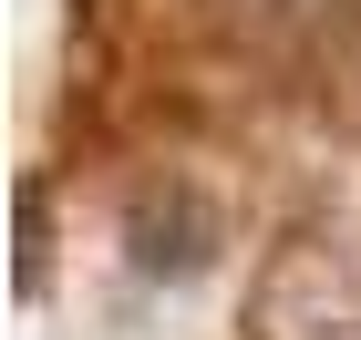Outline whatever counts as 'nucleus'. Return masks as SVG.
<instances>
[{
	"mask_svg": "<svg viewBox=\"0 0 361 340\" xmlns=\"http://www.w3.org/2000/svg\"><path fill=\"white\" fill-rule=\"evenodd\" d=\"M124 258H135L145 279H196L207 258H217V206L196 196V186H135L124 206Z\"/></svg>",
	"mask_w": 361,
	"mask_h": 340,
	"instance_id": "2",
	"label": "nucleus"
},
{
	"mask_svg": "<svg viewBox=\"0 0 361 340\" xmlns=\"http://www.w3.org/2000/svg\"><path fill=\"white\" fill-rule=\"evenodd\" d=\"M248 330L258 340H361V237L351 227H300L289 248H269Z\"/></svg>",
	"mask_w": 361,
	"mask_h": 340,
	"instance_id": "1",
	"label": "nucleus"
},
{
	"mask_svg": "<svg viewBox=\"0 0 361 340\" xmlns=\"http://www.w3.org/2000/svg\"><path fill=\"white\" fill-rule=\"evenodd\" d=\"M42 248H52V217H42V186L21 196V289H42Z\"/></svg>",
	"mask_w": 361,
	"mask_h": 340,
	"instance_id": "3",
	"label": "nucleus"
}]
</instances>
